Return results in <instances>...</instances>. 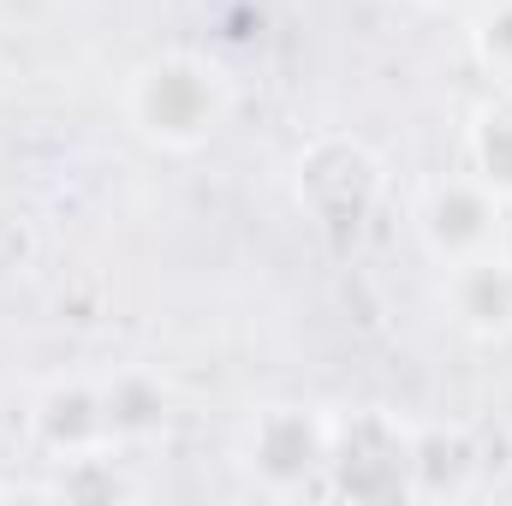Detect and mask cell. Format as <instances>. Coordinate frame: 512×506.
I'll return each mask as SVG.
<instances>
[{
	"label": "cell",
	"instance_id": "6da1fadb",
	"mask_svg": "<svg viewBox=\"0 0 512 506\" xmlns=\"http://www.w3.org/2000/svg\"><path fill=\"white\" fill-rule=\"evenodd\" d=\"M227 114V78L203 60H155L137 78V120L161 143H203Z\"/></svg>",
	"mask_w": 512,
	"mask_h": 506
},
{
	"label": "cell",
	"instance_id": "7a4b0ae2",
	"mask_svg": "<svg viewBox=\"0 0 512 506\" xmlns=\"http://www.w3.org/2000/svg\"><path fill=\"white\" fill-rule=\"evenodd\" d=\"M453 310L477 334L512 328V268L495 251L471 256V262H453Z\"/></svg>",
	"mask_w": 512,
	"mask_h": 506
}]
</instances>
